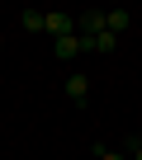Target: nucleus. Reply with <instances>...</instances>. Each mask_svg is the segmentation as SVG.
Returning a JSON list of instances; mask_svg holds the SVG:
<instances>
[{"instance_id":"nucleus-1","label":"nucleus","mask_w":142,"mask_h":160,"mask_svg":"<svg viewBox=\"0 0 142 160\" xmlns=\"http://www.w3.org/2000/svg\"><path fill=\"white\" fill-rule=\"evenodd\" d=\"M109 28V10H90V14H76V38H100Z\"/></svg>"},{"instance_id":"nucleus-2","label":"nucleus","mask_w":142,"mask_h":160,"mask_svg":"<svg viewBox=\"0 0 142 160\" xmlns=\"http://www.w3.org/2000/svg\"><path fill=\"white\" fill-rule=\"evenodd\" d=\"M47 33L52 38H71L76 33V14H47Z\"/></svg>"},{"instance_id":"nucleus-3","label":"nucleus","mask_w":142,"mask_h":160,"mask_svg":"<svg viewBox=\"0 0 142 160\" xmlns=\"http://www.w3.org/2000/svg\"><path fill=\"white\" fill-rule=\"evenodd\" d=\"M62 90H66V99H71V104H85V94H90V80H85V75H71Z\"/></svg>"},{"instance_id":"nucleus-4","label":"nucleus","mask_w":142,"mask_h":160,"mask_svg":"<svg viewBox=\"0 0 142 160\" xmlns=\"http://www.w3.org/2000/svg\"><path fill=\"white\" fill-rule=\"evenodd\" d=\"M19 24H24L29 33H47V14H43V10H24V14H19Z\"/></svg>"},{"instance_id":"nucleus-5","label":"nucleus","mask_w":142,"mask_h":160,"mask_svg":"<svg viewBox=\"0 0 142 160\" xmlns=\"http://www.w3.org/2000/svg\"><path fill=\"white\" fill-rule=\"evenodd\" d=\"M76 52H81V38H76V33H71V38H57V57H62V61H71Z\"/></svg>"},{"instance_id":"nucleus-6","label":"nucleus","mask_w":142,"mask_h":160,"mask_svg":"<svg viewBox=\"0 0 142 160\" xmlns=\"http://www.w3.org/2000/svg\"><path fill=\"white\" fill-rule=\"evenodd\" d=\"M128 19H133L128 10H109V33H123V28H128Z\"/></svg>"},{"instance_id":"nucleus-7","label":"nucleus","mask_w":142,"mask_h":160,"mask_svg":"<svg viewBox=\"0 0 142 160\" xmlns=\"http://www.w3.org/2000/svg\"><path fill=\"white\" fill-rule=\"evenodd\" d=\"M104 160H128V155H118V151H104Z\"/></svg>"},{"instance_id":"nucleus-8","label":"nucleus","mask_w":142,"mask_h":160,"mask_svg":"<svg viewBox=\"0 0 142 160\" xmlns=\"http://www.w3.org/2000/svg\"><path fill=\"white\" fill-rule=\"evenodd\" d=\"M133 160H142V146H133Z\"/></svg>"},{"instance_id":"nucleus-9","label":"nucleus","mask_w":142,"mask_h":160,"mask_svg":"<svg viewBox=\"0 0 142 160\" xmlns=\"http://www.w3.org/2000/svg\"><path fill=\"white\" fill-rule=\"evenodd\" d=\"M137 132H142V118H137Z\"/></svg>"}]
</instances>
